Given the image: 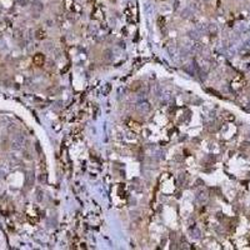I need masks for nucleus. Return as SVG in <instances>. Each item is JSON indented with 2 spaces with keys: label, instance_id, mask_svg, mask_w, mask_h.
Wrapping results in <instances>:
<instances>
[{
  "label": "nucleus",
  "instance_id": "f257e3e1",
  "mask_svg": "<svg viewBox=\"0 0 250 250\" xmlns=\"http://www.w3.org/2000/svg\"><path fill=\"white\" fill-rule=\"evenodd\" d=\"M34 63H35L36 65H43V63H44V56L42 55V54H36L35 58H34Z\"/></svg>",
  "mask_w": 250,
  "mask_h": 250
}]
</instances>
